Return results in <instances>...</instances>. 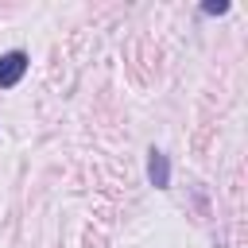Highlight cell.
<instances>
[{
  "mask_svg": "<svg viewBox=\"0 0 248 248\" xmlns=\"http://www.w3.org/2000/svg\"><path fill=\"white\" fill-rule=\"evenodd\" d=\"M27 66H31V58H27V50H4L0 54V89H16L19 81H23V74H27Z\"/></svg>",
  "mask_w": 248,
  "mask_h": 248,
  "instance_id": "obj_1",
  "label": "cell"
},
{
  "mask_svg": "<svg viewBox=\"0 0 248 248\" xmlns=\"http://www.w3.org/2000/svg\"><path fill=\"white\" fill-rule=\"evenodd\" d=\"M147 182L155 190H167L170 186V155L163 147H151L147 151Z\"/></svg>",
  "mask_w": 248,
  "mask_h": 248,
  "instance_id": "obj_2",
  "label": "cell"
},
{
  "mask_svg": "<svg viewBox=\"0 0 248 248\" xmlns=\"http://www.w3.org/2000/svg\"><path fill=\"white\" fill-rule=\"evenodd\" d=\"M225 12H229V0H217V4L209 0V4H202V16H225Z\"/></svg>",
  "mask_w": 248,
  "mask_h": 248,
  "instance_id": "obj_3",
  "label": "cell"
}]
</instances>
